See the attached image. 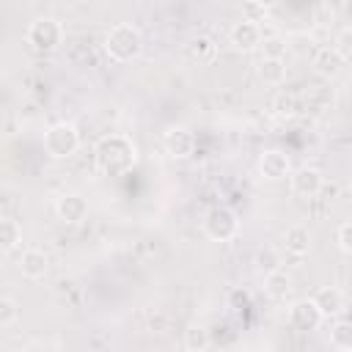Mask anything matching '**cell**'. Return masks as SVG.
Returning <instances> with one entry per match:
<instances>
[{
    "mask_svg": "<svg viewBox=\"0 0 352 352\" xmlns=\"http://www.w3.org/2000/svg\"><path fill=\"white\" fill-rule=\"evenodd\" d=\"M135 146L129 138L124 135H107L99 140L96 146V165L102 173L107 176H118V173H126L132 165H135Z\"/></svg>",
    "mask_w": 352,
    "mask_h": 352,
    "instance_id": "obj_1",
    "label": "cell"
},
{
    "mask_svg": "<svg viewBox=\"0 0 352 352\" xmlns=\"http://www.w3.org/2000/svg\"><path fill=\"white\" fill-rule=\"evenodd\" d=\"M104 52H107V58L116 60V63H129V60H135V58L143 52V36H140V30H138L135 25H129V22L113 25V28L107 30V36H104Z\"/></svg>",
    "mask_w": 352,
    "mask_h": 352,
    "instance_id": "obj_2",
    "label": "cell"
},
{
    "mask_svg": "<svg viewBox=\"0 0 352 352\" xmlns=\"http://www.w3.org/2000/svg\"><path fill=\"white\" fill-rule=\"evenodd\" d=\"M77 148H80V135L72 124L58 121L44 132V151L52 160H69Z\"/></svg>",
    "mask_w": 352,
    "mask_h": 352,
    "instance_id": "obj_3",
    "label": "cell"
},
{
    "mask_svg": "<svg viewBox=\"0 0 352 352\" xmlns=\"http://www.w3.org/2000/svg\"><path fill=\"white\" fill-rule=\"evenodd\" d=\"M28 44L33 50H41V52H50L55 50L58 44H63V25L52 16H38L36 22H30L28 33H25Z\"/></svg>",
    "mask_w": 352,
    "mask_h": 352,
    "instance_id": "obj_4",
    "label": "cell"
},
{
    "mask_svg": "<svg viewBox=\"0 0 352 352\" xmlns=\"http://www.w3.org/2000/svg\"><path fill=\"white\" fill-rule=\"evenodd\" d=\"M204 231H206L214 242H228V239L236 236L239 220H236V214H234L228 206H214V209H209L206 217H204Z\"/></svg>",
    "mask_w": 352,
    "mask_h": 352,
    "instance_id": "obj_5",
    "label": "cell"
},
{
    "mask_svg": "<svg viewBox=\"0 0 352 352\" xmlns=\"http://www.w3.org/2000/svg\"><path fill=\"white\" fill-rule=\"evenodd\" d=\"M289 184H292V192L300 195V198H314L322 192L324 187V176L319 168H297L294 173H289Z\"/></svg>",
    "mask_w": 352,
    "mask_h": 352,
    "instance_id": "obj_6",
    "label": "cell"
},
{
    "mask_svg": "<svg viewBox=\"0 0 352 352\" xmlns=\"http://www.w3.org/2000/svg\"><path fill=\"white\" fill-rule=\"evenodd\" d=\"M322 311L314 300H297L292 308H289V322L294 330H302V333H311L322 324Z\"/></svg>",
    "mask_w": 352,
    "mask_h": 352,
    "instance_id": "obj_7",
    "label": "cell"
},
{
    "mask_svg": "<svg viewBox=\"0 0 352 352\" xmlns=\"http://www.w3.org/2000/svg\"><path fill=\"white\" fill-rule=\"evenodd\" d=\"M228 41H231L234 50H239V52H250V50L261 47V28H258L253 19H242V22H236V25L231 28Z\"/></svg>",
    "mask_w": 352,
    "mask_h": 352,
    "instance_id": "obj_8",
    "label": "cell"
},
{
    "mask_svg": "<svg viewBox=\"0 0 352 352\" xmlns=\"http://www.w3.org/2000/svg\"><path fill=\"white\" fill-rule=\"evenodd\" d=\"M258 170H261L264 179L278 182V179H286V176L292 173V162H289V157H286L283 151L270 148V151H264V154L258 157Z\"/></svg>",
    "mask_w": 352,
    "mask_h": 352,
    "instance_id": "obj_9",
    "label": "cell"
},
{
    "mask_svg": "<svg viewBox=\"0 0 352 352\" xmlns=\"http://www.w3.org/2000/svg\"><path fill=\"white\" fill-rule=\"evenodd\" d=\"M55 212L66 223H82L88 217V201L82 195H77V192H66V195H60L55 201Z\"/></svg>",
    "mask_w": 352,
    "mask_h": 352,
    "instance_id": "obj_10",
    "label": "cell"
},
{
    "mask_svg": "<svg viewBox=\"0 0 352 352\" xmlns=\"http://www.w3.org/2000/svg\"><path fill=\"white\" fill-rule=\"evenodd\" d=\"M165 151L170 154V157H190L192 151H195V138H192V132L190 129H184V126H170L168 132H165Z\"/></svg>",
    "mask_w": 352,
    "mask_h": 352,
    "instance_id": "obj_11",
    "label": "cell"
},
{
    "mask_svg": "<svg viewBox=\"0 0 352 352\" xmlns=\"http://www.w3.org/2000/svg\"><path fill=\"white\" fill-rule=\"evenodd\" d=\"M47 270H50V258H47V253L38 250V248H30V250H25V253L19 256V272H22L25 278L38 280V278L47 275Z\"/></svg>",
    "mask_w": 352,
    "mask_h": 352,
    "instance_id": "obj_12",
    "label": "cell"
},
{
    "mask_svg": "<svg viewBox=\"0 0 352 352\" xmlns=\"http://www.w3.org/2000/svg\"><path fill=\"white\" fill-rule=\"evenodd\" d=\"M341 66H344V55L336 47H322L314 55V72L322 77H336L341 72Z\"/></svg>",
    "mask_w": 352,
    "mask_h": 352,
    "instance_id": "obj_13",
    "label": "cell"
},
{
    "mask_svg": "<svg viewBox=\"0 0 352 352\" xmlns=\"http://www.w3.org/2000/svg\"><path fill=\"white\" fill-rule=\"evenodd\" d=\"M314 302L319 305L322 316H338V314L344 311V305H346L341 289H336V286H324V289H319V292L314 294Z\"/></svg>",
    "mask_w": 352,
    "mask_h": 352,
    "instance_id": "obj_14",
    "label": "cell"
},
{
    "mask_svg": "<svg viewBox=\"0 0 352 352\" xmlns=\"http://www.w3.org/2000/svg\"><path fill=\"white\" fill-rule=\"evenodd\" d=\"M283 245L292 256H305L308 248H311V234L305 226H289L286 234H283Z\"/></svg>",
    "mask_w": 352,
    "mask_h": 352,
    "instance_id": "obj_15",
    "label": "cell"
},
{
    "mask_svg": "<svg viewBox=\"0 0 352 352\" xmlns=\"http://www.w3.org/2000/svg\"><path fill=\"white\" fill-rule=\"evenodd\" d=\"M264 292L272 300H286L292 294V278L283 270H272V272L264 275Z\"/></svg>",
    "mask_w": 352,
    "mask_h": 352,
    "instance_id": "obj_16",
    "label": "cell"
},
{
    "mask_svg": "<svg viewBox=\"0 0 352 352\" xmlns=\"http://www.w3.org/2000/svg\"><path fill=\"white\" fill-rule=\"evenodd\" d=\"M258 77L267 85H280L286 80V63H283V58H261L258 60Z\"/></svg>",
    "mask_w": 352,
    "mask_h": 352,
    "instance_id": "obj_17",
    "label": "cell"
},
{
    "mask_svg": "<svg viewBox=\"0 0 352 352\" xmlns=\"http://www.w3.org/2000/svg\"><path fill=\"white\" fill-rule=\"evenodd\" d=\"M19 242H22V228H19V223L11 220V217H6L3 226H0V248H3V253L16 250Z\"/></svg>",
    "mask_w": 352,
    "mask_h": 352,
    "instance_id": "obj_18",
    "label": "cell"
},
{
    "mask_svg": "<svg viewBox=\"0 0 352 352\" xmlns=\"http://www.w3.org/2000/svg\"><path fill=\"white\" fill-rule=\"evenodd\" d=\"M209 344H212V336H209L206 327L192 324L190 330H184V346L190 352H204V349H209Z\"/></svg>",
    "mask_w": 352,
    "mask_h": 352,
    "instance_id": "obj_19",
    "label": "cell"
},
{
    "mask_svg": "<svg viewBox=\"0 0 352 352\" xmlns=\"http://www.w3.org/2000/svg\"><path fill=\"white\" fill-rule=\"evenodd\" d=\"M330 344L341 352H352V322H336L330 327Z\"/></svg>",
    "mask_w": 352,
    "mask_h": 352,
    "instance_id": "obj_20",
    "label": "cell"
},
{
    "mask_svg": "<svg viewBox=\"0 0 352 352\" xmlns=\"http://www.w3.org/2000/svg\"><path fill=\"white\" fill-rule=\"evenodd\" d=\"M256 267L261 272H272V270H280V253L275 248H261L256 253Z\"/></svg>",
    "mask_w": 352,
    "mask_h": 352,
    "instance_id": "obj_21",
    "label": "cell"
},
{
    "mask_svg": "<svg viewBox=\"0 0 352 352\" xmlns=\"http://www.w3.org/2000/svg\"><path fill=\"white\" fill-rule=\"evenodd\" d=\"M19 319V305L14 297H0V327H11Z\"/></svg>",
    "mask_w": 352,
    "mask_h": 352,
    "instance_id": "obj_22",
    "label": "cell"
},
{
    "mask_svg": "<svg viewBox=\"0 0 352 352\" xmlns=\"http://www.w3.org/2000/svg\"><path fill=\"white\" fill-rule=\"evenodd\" d=\"M190 52H192V58H198V60H212V58H214V41H212L209 36H198V38H192V44H190Z\"/></svg>",
    "mask_w": 352,
    "mask_h": 352,
    "instance_id": "obj_23",
    "label": "cell"
},
{
    "mask_svg": "<svg viewBox=\"0 0 352 352\" xmlns=\"http://www.w3.org/2000/svg\"><path fill=\"white\" fill-rule=\"evenodd\" d=\"M272 110L278 113V116H294L297 113V99L292 96V94H278L275 96V102H272Z\"/></svg>",
    "mask_w": 352,
    "mask_h": 352,
    "instance_id": "obj_24",
    "label": "cell"
},
{
    "mask_svg": "<svg viewBox=\"0 0 352 352\" xmlns=\"http://www.w3.org/2000/svg\"><path fill=\"white\" fill-rule=\"evenodd\" d=\"M261 58H283V52H286V41L283 38H278V36H270V38H264L261 41Z\"/></svg>",
    "mask_w": 352,
    "mask_h": 352,
    "instance_id": "obj_25",
    "label": "cell"
},
{
    "mask_svg": "<svg viewBox=\"0 0 352 352\" xmlns=\"http://www.w3.org/2000/svg\"><path fill=\"white\" fill-rule=\"evenodd\" d=\"M344 58L346 55H352V28H341L338 33H336V44H333Z\"/></svg>",
    "mask_w": 352,
    "mask_h": 352,
    "instance_id": "obj_26",
    "label": "cell"
},
{
    "mask_svg": "<svg viewBox=\"0 0 352 352\" xmlns=\"http://www.w3.org/2000/svg\"><path fill=\"white\" fill-rule=\"evenodd\" d=\"M336 242H338V248H341L344 253H352V220H346V223L338 226Z\"/></svg>",
    "mask_w": 352,
    "mask_h": 352,
    "instance_id": "obj_27",
    "label": "cell"
},
{
    "mask_svg": "<svg viewBox=\"0 0 352 352\" xmlns=\"http://www.w3.org/2000/svg\"><path fill=\"white\" fill-rule=\"evenodd\" d=\"M253 3H258V6H261V8H270V6H275V3H278V0H253Z\"/></svg>",
    "mask_w": 352,
    "mask_h": 352,
    "instance_id": "obj_28",
    "label": "cell"
},
{
    "mask_svg": "<svg viewBox=\"0 0 352 352\" xmlns=\"http://www.w3.org/2000/svg\"><path fill=\"white\" fill-rule=\"evenodd\" d=\"M349 190H352V184H349Z\"/></svg>",
    "mask_w": 352,
    "mask_h": 352,
    "instance_id": "obj_29",
    "label": "cell"
}]
</instances>
